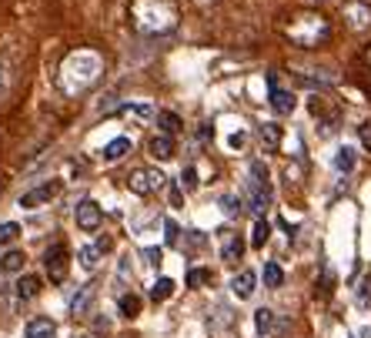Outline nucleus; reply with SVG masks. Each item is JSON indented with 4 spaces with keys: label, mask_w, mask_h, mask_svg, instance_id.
Segmentation results:
<instances>
[{
    "label": "nucleus",
    "mask_w": 371,
    "mask_h": 338,
    "mask_svg": "<svg viewBox=\"0 0 371 338\" xmlns=\"http://www.w3.org/2000/svg\"><path fill=\"white\" fill-rule=\"evenodd\" d=\"M100 71H104V60H100L98 51H74L67 54V60L60 64L57 84H60L64 94H80L100 78Z\"/></svg>",
    "instance_id": "nucleus-1"
},
{
    "label": "nucleus",
    "mask_w": 371,
    "mask_h": 338,
    "mask_svg": "<svg viewBox=\"0 0 371 338\" xmlns=\"http://www.w3.org/2000/svg\"><path fill=\"white\" fill-rule=\"evenodd\" d=\"M134 24L144 34H168L174 27V10L164 0H137L134 3Z\"/></svg>",
    "instance_id": "nucleus-2"
},
{
    "label": "nucleus",
    "mask_w": 371,
    "mask_h": 338,
    "mask_svg": "<svg viewBox=\"0 0 371 338\" xmlns=\"http://www.w3.org/2000/svg\"><path fill=\"white\" fill-rule=\"evenodd\" d=\"M324 37H328V21L322 14L304 10V14H297L295 21L288 24V41L297 44V47H318Z\"/></svg>",
    "instance_id": "nucleus-3"
},
{
    "label": "nucleus",
    "mask_w": 371,
    "mask_h": 338,
    "mask_svg": "<svg viewBox=\"0 0 371 338\" xmlns=\"http://www.w3.org/2000/svg\"><path fill=\"white\" fill-rule=\"evenodd\" d=\"M44 268H47L50 282L60 285V282L67 278V268H71V261H67V245H50L47 251H44Z\"/></svg>",
    "instance_id": "nucleus-4"
},
{
    "label": "nucleus",
    "mask_w": 371,
    "mask_h": 338,
    "mask_svg": "<svg viewBox=\"0 0 371 338\" xmlns=\"http://www.w3.org/2000/svg\"><path fill=\"white\" fill-rule=\"evenodd\" d=\"M127 188H131L134 194H154V191L164 188V174H161L157 168H137V171L127 178Z\"/></svg>",
    "instance_id": "nucleus-5"
},
{
    "label": "nucleus",
    "mask_w": 371,
    "mask_h": 338,
    "mask_svg": "<svg viewBox=\"0 0 371 338\" xmlns=\"http://www.w3.org/2000/svg\"><path fill=\"white\" fill-rule=\"evenodd\" d=\"M60 188H64L60 181H44V184H37V188H30L27 194H21V208L34 211V208H41V205H47V201H54L60 194Z\"/></svg>",
    "instance_id": "nucleus-6"
},
{
    "label": "nucleus",
    "mask_w": 371,
    "mask_h": 338,
    "mask_svg": "<svg viewBox=\"0 0 371 338\" xmlns=\"http://www.w3.org/2000/svg\"><path fill=\"white\" fill-rule=\"evenodd\" d=\"M74 218H77V228H80V232H98L100 221H104V211H100V205L94 198H84V201L77 205Z\"/></svg>",
    "instance_id": "nucleus-7"
},
{
    "label": "nucleus",
    "mask_w": 371,
    "mask_h": 338,
    "mask_svg": "<svg viewBox=\"0 0 371 338\" xmlns=\"http://www.w3.org/2000/svg\"><path fill=\"white\" fill-rule=\"evenodd\" d=\"M107 248H111V241H107V238H100L98 245H84V248L77 251V258H80V268H87V271H94V268H98V264H100V255H104Z\"/></svg>",
    "instance_id": "nucleus-8"
},
{
    "label": "nucleus",
    "mask_w": 371,
    "mask_h": 338,
    "mask_svg": "<svg viewBox=\"0 0 371 338\" xmlns=\"http://www.w3.org/2000/svg\"><path fill=\"white\" fill-rule=\"evenodd\" d=\"M254 288H258V275H254V271H241V275L231 278V291H234V298H251Z\"/></svg>",
    "instance_id": "nucleus-9"
},
{
    "label": "nucleus",
    "mask_w": 371,
    "mask_h": 338,
    "mask_svg": "<svg viewBox=\"0 0 371 338\" xmlns=\"http://www.w3.org/2000/svg\"><path fill=\"white\" fill-rule=\"evenodd\" d=\"M268 104L274 107V114H291L297 107V101H295V94L291 91H278L271 84V98H268Z\"/></svg>",
    "instance_id": "nucleus-10"
},
{
    "label": "nucleus",
    "mask_w": 371,
    "mask_h": 338,
    "mask_svg": "<svg viewBox=\"0 0 371 338\" xmlns=\"http://www.w3.org/2000/svg\"><path fill=\"white\" fill-rule=\"evenodd\" d=\"M27 338H54L57 335V325H54V322H50V318H44V315H41V318H30V322H27V332H24Z\"/></svg>",
    "instance_id": "nucleus-11"
},
{
    "label": "nucleus",
    "mask_w": 371,
    "mask_h": 338,
    "mask_svg": "<svg viewBox=\"0 0 371 338\" xmlns=\"http://www.w3.org/2000/svg\"><path fill=\"white\" fill-rule=\"evenodd\" d=\"M127 151H131V137H114V141L100 151V161H104V164H114V161H121Z\"/></svg>",
    "instance_id": "nucleus-12"
},
{
    "label": "nucleus",
    "mask_w": 371,
    "mask_h": 338,
    "mask_svg": "<svg viewBox=\"0 0 371 338\" xmlns=\"http://www.w3.org/2000/svg\"><path fill=\"white\" fill-rule=\"evenodd\" d=\"M355 164H358V155H355V148L341 144V148L335 151V171H341V174H351V171H355Z\"/></svg>",
    "instance_id": "nucleus-13"
},
{
    "label": "nucleus",
    "mask_w": 371,
    "mask_h": 338,
    "mask_svg": "<svg viewBox=\"0 0 371 338\" xmlns=\"http://www.w3.org/2000/svg\"><path fill=\"white\" fill-rule=\"evenodd\" d=\"M150 155L157 157V161H168V157H174V141L171 134H157V137H150Z\"/></svg>",
    "instance_id": "nucleus-14"
},
{
    "label": "nucleus",
    "mask_w": 371,
    "mask_h": 338,
    "mask_svg": "<svg viewBox=\"0 0 371 338\" xmlns=\"http://www.w3.org/2000/svg\"><path fill=\"white\" fill-rule=\"evenodd\" d=\"M241 251H245V241H241L238 234H224V241H221V261H238V258H241Z\"/></svg>",
    "instance_id": "nucleus-15"
},
{
    "label": "nucleus",
    "mask_w": 371,
    "mask_h": 338,
    "mask_svg": "<svg viewBox=\"0 0 371 338\" xmlns=\"http://www.w3.org/2000/svg\"><path fill=\"white\" fill-rule=\"evenodd\" d=\"M117 114H121V117H134V121H141V124H144V121H150L157 111H154L150 104H121V107H117Z\"/></svg>",
    "instance_id": "nucleus-16"
},
{
    "label": "nucleus",
    "mask_w": 371,
    "mask_h": 338,
    "mask_svg": "<svg viewBox=\"0 0 371 338\" xmlns=\"http://www.w3.org/2000/svg\"><path fill=\"white\" fill-rule=\"evenodd\" d=\"M348 21H351L355 30H361V27L371 24V10L365 7V3H351V7H348Z\"/></svg>",
    "instance_id": "nucleus-17"
},
{
    "label": "nucleus",
    "mask_w": 371,
    "mask_h": 338,
    "mask_svg": "<svg viewBox=\"0 0 371 338\" xmlns=\"http://www.w3.org/2000/svg\"><path fill=\"white\" fill-rule=\"evenodd\" d=\"M37 291H41V278H37V275H24V278L17 282V298H24V302L34 298Z\"/></svg>",
    "instance_id": "nucleus-18"
},
{
    "label": "nucleus",
    "mask_w": 371,
    "mask_h": 338,
    "mask_svg": "<svg viewBox=\"0 0 371 338\" xmlns=\"http://www.w3.org/2000/svg\"><path fill=\"white\" fill-rule=\"evenodd\" d=\"M268 238H271V225H268L265 218H258V221H254V228H251V245H254V248H265V241H268Z\"/></svg>",
    "instance_id": "nucleus-19"
},
{
    "label": "nucleus",
    "mask_w": 371,
    "mask_h": 338,
    "mask_svg": "<svg viewBox=\"0 0 371 338\" xmlns=\"http://www.w3.org/2000/svg\"><path fill=\"white\" fill-rule=\"evenodd\" d=\"M91 298H94V288L84 285V288H80V291L74 295V302H71V315H84V312H87Z\"/></svg>",
    "instance_id": "nucleus-20"
},
{
    "label": "nucleus",
    "mask_w": 371,
    "mask_h": 338,
    "mask_svg": "<svg viewBox=\"0 0 371 338\" xmlns=\"http://www.w3.org/2000/svg\"><path fill=\"white\" fill-rule=\"evenodd\" d=\"M171 295H174V278H157L154 288H150V298L154 302H168Z\"/></svg>",
    "instance_id": "nucleus-21"
},
{
    "label": "nucleus",
    "mask_w": 371,
    "mask_h": 338,
    "mask_svg": "<svg viewBox=\"0 0 371 338\" xmlns=\"http://www.w3.org/2000/svg\"><path fill=\"white\" fill-rule=\"evenodd\" d=\"M17 238H21V225L17 221H3L0 225V248H10Z\"/></svg>",
    "instance_id": "nucleus-22"
},
{
    "label": "nucleus",
    "mask_w": 371,
    "mask_h": 338,
    "mask_svg": "<svg viewBox=\"0 0 371 338\" xmlns=\"http://www.w3.org/2000/svg\"><path fill=\"white\" fill-rule=\"evenodd\" d=\"M265 285H268V288H281V285H284V271H281V264H278V261H268V264H265Z\"/></svg>",
    "instance_id": "nucleus-23"
},
{
    "label": "nucleus",
    "mask_w": 371,
    "mask_h": 338,
    "mask_svg": "<svg viewBox=\"0 0 371 338\" xmlns=\"http://www.w3.org/2000/svg\"><path fill=\"white\" fill-rule=\"evenodd\" d=\"M117 308H121L124 318H137V315H141V298H137V295H121Z\"/></svg>",
    "instance_id": "nucleus-24"
},
{
    "label": "nucleus",
    "mask_w": 371,
    "mask_h": 338,
    "mask_svg": "<svg viewBox=\"0 0 371 338\" xmlns=\"http://www.w3.org/2000/svg\"><path fill=\"white\" fill-rule=\"evenodd\" d=\"M24 251H7V255H3V258H0V268H3V271H21V268H24Z\"/></svg>",
    "instance_id": "nucleus-25"
},
{
    "label": "nucleus",
    "mask_w": 371,
    "mask_h": 338,
    "mask_svg": "<svg viewBox=\"0 0 371 338\" xmlns=\"http://www.w3.org/2000/svg\"><path fill=\"white\" fill-rule=\"evenodd\" d=\"M254 325H258V332L261 335H268L274 328V312L271 308H258V315H254Z\"/></svg>",
    "instance_id": "nucleus-26"
},
{
    "label": "nucleus",
    "mask_w": 371,
    "mask_h": 338,
    "mask_svg": "<svg viewBox=\"0 0 371 338\" xmlns=\"http://www.w3.org/2000/svg\"><path fill=\"white\" fill-rule=\"evenodd\" d=\"M355 295H358V305H368L371 302V271L361 275V282H358V288H355Z\"/></svg>",
    "instance_id": "nucleus-27"
},
{
    "label": "nucleus",
    "mask_w": 371,
    "mask_h": 338,
    "mask_svg": "<svg viewBox=\"0 0 371 338\" xmlns=\"http://www.w3.org/2000/svg\"><path fill=\"white\" fill-rule=\"evenodd\" d=\"M157 121H161L164 134H174V131H181V117H177V114H171V111H161V114H157Z\"/></svg>",
    "instance_id": "nucleus-28"
},
{
    "label": "nucleus",
    "mask_w": 371,
    "mask_h": 338,
    "mask_svg": "<svg viewBox=\"0 0 371 338\" xmlns=\"http://www.w3.org/2000/svg\"><path fill=\"white\" fill-rule=\"evenodd\" d=\"M204 282H211V271L207 268H191L188 271V285L191 288H204Z\"/></svg>",
    "instance_id": "nucleus-29"
},
{
    "label": "nucleus",
    "mask_w": 371,
    "mask_h": 338,
    "mask_svg": "<svg viewBox=\"0 0 371 338\" xmlns=\"http://www.w3.org/2000/svg\"><path fill=\"white\" fill-rule=\"evenodd\" d=\"M261 144H265L268 151L278 148V128H274V124H265V128H261Z\"/></svg>",
    "instance_id": "nucleus-30"
},
{
    "label": "nucleus",
    "mask_w": 371,
    "mask_h": 338,
    "mask_svg": "<svg viewBox=\"0 0 371 338\" xmlns=\"http://www.w3.org/2000/svg\"><path fill=\"white\" fill-rule=\"evenodd\" d=\"M181 188L184 191H194L198 188V168H184L181 171Z\"/></svg>",
    "instance_id": "nucleus-31"
},
{
    "label": "nucleus",
    "mask_w": 371,
    "mask_h": 338,
    "mask_svg": "<svg viewBox=\"0 0 371 338\" xmlns=\"http://www.w3.org/2000/svg\"><path fill=\"white\" fill-rule=\"evenodd\" d=\"M221 211H224V214H241V201H238L234 194H224V198H221Z\"/></svg>",
    "instance_id": "nucleus-32"
},
{
    "label": "nucleus",
    "mask_w": 371,
    "mask_h": 338,
    "mask_svg": "<svg viewBox=\"0 0 371 338\" xmlns=\"http://www.w3.org/2000/svg\"><path fill=\"white\" fill-rule=\"evenodd\" d=\"M177 238H181V228L168 218V221H164V241H168V245H177Z\"/></svg>",
    "instance_id": "nucleus-33"
},
{
    "label": "nucleus",
    "mask_w": 371,
    "mask_h": 338,
    "mask_svg": "<svg viewBox=\"0 0 371 338\" xmlns=\"http://www.w3.org/2000/svg\"><path fill=\"white\" fill-rule=\"evenodd\" d=\"M245 131H238V134H231V137H227V148H231V151H241V144H245Z\"/></svg>",
    "instance_id": "nucleus-34"
},
{
    "label": "nucleus",
    "mask_w": 371,
    "mask_h": 338,
    "mask_svg": "<svg viewBox=\"0 0 371 338\" xmlns=\"http://www.w3.org/2000/svg\"><path fill=\"white\" fill-rule=\"evenodd\" d=\"M144 258H148L150 268H157L161 264V248H144Z\"/></svg>",
    "instance_id": "nucleus-35"
},
{
    "label": "nucleus",
    "mask_w": 371,
    "mask_h": 338,
    "mask_svg": "<svg viewBox=\"0 0 371 338\" xmlns=\"http://www.w3.org/2000/svg\"><path fill=\"white\" fill-rule=\"evenodd\" d=\"M361 141L371 148V128H368V124H361Z\"/></svg>",
    "instance_id": "nucleus-36"
},
{
    "label": "nucleus",
    "mask_w": 371,
    "mask_h": 338,
    "mask_svg": "<svg viewBox=\"0 0 371 338\" xmlns=\"http://www.w3.org/2000/svg\"><path fill=\"white\" fill-rule=\"evenodd\" d=\"M171 205L174 208H181V188H174L171 191Z\"/></svg>",
    "instance_id": "nucleus-37"
},
{
    "label": "nucleus",
    "mask_w": 371,
    "mask_h": 338,
    "mask_svg": "<svg viewBox=\"0 0 371 338\" xmlns=\"http://www.w3.org/2000/svg\"><path fill=\"white\" fill-rule=\"evenodd\" d=\"M361 338H371V328H361Z\"/></svg>",
    "instance_id": "nucleus-38"
},
{
    "label": "nucleus",
    "mask_w": 371,
    "mask_h": 338,
    "mask_svg": "<svg viewBox=\"0 0 371 338\" xmlns=\"http://www.w3.org/2000/svg\"><path fill=\"white\" fill-rule=\"evenodd\" d=\"M198 3H211V0H198Z\"/></svg>",
    "instance_id": "nucleus-39"
},
{
    "label": "nucleus",
    "mask_w": 371,
    "mask_h": 338,
    "mask_svg": "<svg viewBox=\"0 0 371 338\" xmlns=\"http://www.w3.org/2000/svg\"><path fill=\"white\" fill-rule=\"evenodd\" d=\"M368 64H371V51H368Z\"/></svg>",
    "instance_id": "nucleus-40"
}]
</instances>
